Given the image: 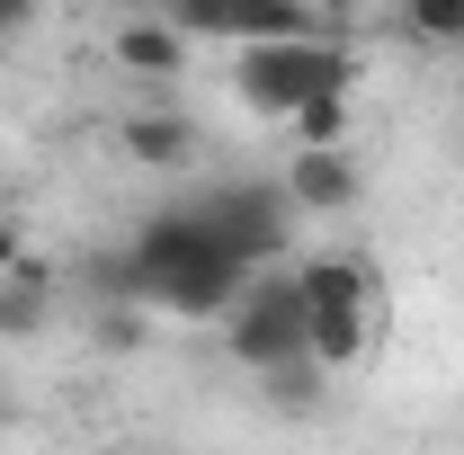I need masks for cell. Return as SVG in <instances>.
<instances>
[{"instance_id":"20","label":"cell","mask_w":464,"mask_h":455,"mask_svg":"<svg viewBox=\"0 0 464 455\" xmlns=\"http://www.w3.org/2000/svg\"><path fill=\"white\" fill-rule=\"evenodd\" d=\"M456 152H464V143H456Z\"/></svg>"},{"instance_id":"2","label":"cell","mask_w":464,"mask_h":455,"mask_svg":"<svg viewBox=\"0 0 464 455\" xmlns=\"http://www.w3.org/2000/svg\"><path fill=\"white\" fill-rule=\"evenodd\" d=\"M232 81L259 116H295L313 99H348L357 90V45L348 36H304V45H250L232 54Z\"/></svg>"},{"instance_id":"1","label":"cell","mask_w":464,"mask_h":455,"mask_svg":"<svg viewBox=\"0 0 464 455\" xmlns=\"http://www.w3.org/2000/svg\"><path fill=\"white\" fill-rule=\"evenodd\" d=\"M125 250H134V277H143V313H179V322H224L259 277V268H241L224 250V232L197 206H170V215L134 224Z\"/></svg>"},{"instance_id":"18","label":"cell","mask_w":464,"mask_h":455,"mask_svg":"<svg viewBox=\"0 0 464 455\" xmlns=\"http://www.w3.org/2000/svg\"><path fill=\"white\" fill-rule=\"evenodd\" d=\"M0 215H9V206H0Z\"/></svg>"},{"instance_id":"4","label":"cell","mask_w":464,"mask_h":455,"mask_svg":"<svg viewBox=\"0 0 464 455\" xmlns=\"http://www.w3.org/2000/svg\"><path fill=\"white\" fill-rule=\"evenodd\" d=\"M206 224L224 232V250L241 259V268H277L286 259V232H295V206H286V179H224L206 206H197Z\"/></svg>"},{"instance_id":"13","label":"cell","mask_w":464,"mask_h":455,"mask_svg":"<svg viewBox=\"0 0 464 455\" xmlns=\"http://www.w3.org/2000/svg\"><path fill=\"white\" fill-rule=\"evenodd\" d=\"M143 340H152V313H143V304H108V313H99V348H108V357H134Z\"/></svg>"},{"instance_id":"5","label":"cell","mask_w":464,"mask_h":455,"mask_svg":"<svg viewBox=\"0 0 464 455\" xmlns=\"http://www.w3.org/2000/svg\"><path fill=\"white\" fill-rule=\"evenodd\" d=\"M286 277L304 295V313H384V277L366 259H348V250H322V259H304Z\"/></svg>"},{"instance_id":"17","label":"cell","mask_w":464,"mask_h":455,"mask_svg":"<svg viewBox=\"0 0 464 455\" xmlns=\"http://www.w3.org/2000/svg\"><path fill=\"white\" fill-rule=\"evenodd\" d=\"M0 429H18V393L9 384H0Z\"/></svg>"},{"instance_id":"14","label":"cell","mask_w":464,"mask_h":455,"mask_svg":"<svg viewBox=\"0 0 464 455\" xmlns=\"http://www.w3.org/2000/svg\"><path fill=\"white\" fill-rule=\"evenodd\" d=\"M259 384H268V402H277V411H313V402H322V366H313V357H295V366L259 375Z\"/></svg>"},{"instance_id":"10","label":"cell","mask_w":464,"mask_h":455,"mask_svg":"<svg viewBox=\"0 0 464 455\" xmlns=\"http://www.w3.org/2000/svg\"><path fill=\"white\" fill-rule=\"evenodd\" d=\"M375 331H384V313H313V331H304V357H313L322 375H340V366H357V357L375 348Z\"/></svg>"},{"instance_id":"6","label":"cell","mask_w":464,"mask_h":455,"mask_svg":"<svg viewBox=\"0 0 464 455\" xmlns=\"http://www.w3.org/2000/svg\"><path fill=\"white\" fill-rule=\"evenodd\" d=\"M366 197V170L348 161V143L340 152H295L286 161V206L295 215H348Z\"/></svg>"},{"instance_id":"15","label":"cell","mask_w":464,"mask_h":455,"mask_svg":"<svg viewBox=\"0 0 464 455\" xmlns=\"http://www.w3.org/2000/svg\"><path fill=\"white\" fill-rule=\"evenodd\" d=\"M36 27V0H0V36H27Z\"/></svg>"},{"instance_id":"12","label":"cell","mask_w":464,"mask_h":455,"mask_svg":"<svg viewBox=\"0 0 464 455\" xmlns=\"http://www.w3.org/2000/svg\"><path fill=\"white\" fill-rule=\"evenodd\" d=\"M402 27L420 36V45H464V0H411Z\"/></svg>"},{"instance_id":"7","label":"cell","mask_w":464,"mask_h":455,"mask_svg":"<svg viewBox=\"0 0 464 455\" xmlns=\"http://www.w3.org/2000/svg\"><path fill=\"white\" fill-rule=\"evenodd\" d=\"M116 143H125V161H134V170H188V161H197V116H179V108H134L125 125H116Z\"/></svg>"},{"instance_id":"9","label":"cell","mask_w":464,"mask_h":455,"mask_svg":"<svg viewBox=\"0 0 464 455\" xmlns=\"http://www.w3.org/2000/svg\"><path fill=\"white\" fill-rule=\"evenodd\" d=\"M116 63L143 72V81H170V72H188V36H179L170 18H125L116 27Z\"/></svg>"},{"instance_id":"19","label":"cell","mask_w":464,"mask_h":455,"mask_svg":"<svg viewBox=\"0 0 464 455\" xmlns=\"http://www.w3.org/2000/svg\"><path fill=\"white\" fill-rule=\"evenodd\" d=\"M116 455H125V447H116Z\"/></svg>"},{"instance_id":"16","label":"cell","mask_w":464,"mask_h":455,"mask_svg":"<svg viewBox=\"0 0 464 455\" xmlns=\"http://www.w3.org/2000/svg\"><path fill=\"white\" fill-rule=\"evenodd\" d=\"M18 259H27V241H18V215H0V277H9Z\"/></svg>"},{"instance_id":"3","label":"cell","mask_w":464,"mask_h":455,"mask_svg":"<svg viewBox=\"0 0 464 455\" xmlns=\"http://www.w3.org/2000/svg\"><path fill=\"white\" fill-rule=\"evenodd\" d=\"M304 331H313V313H304V295H295L286 268H268V277H250V295L224 313V357L232 366H250V375H277L304 357Z\"/></svg>"},{"instance_id":"11","label":"cell","mask_w":464,"mask_h":455,"mask_svg":"<svg viewBox=\"0 0 464 455\" xmlns=\"http://www.w3.org/2000/svg\"><path fill=\"white\" fill-rule=\"evenodd\" d=\"M90 313H108V304H143V277H134V250L116 241V250H90Z\"/></svg>"},{"instance_id":"8","label":"cell","mask_w":464,"mask_h":455,"mask_svg":"<svg viewBox=\"0 0 464 455\" xmlns=\"http://www.w3.org/2000/svg\"><path fill=\"white\" fill-rule=\"evenodd\" d=\"M45 313H54V268L27 250V259L0 277V340H27V331H45Z\"/></svg>"}]
</instances>
